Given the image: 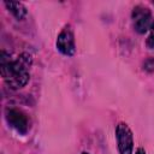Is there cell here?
Wrapping results in <instances>:
<instances>
[{
    "label": "cell",
    "instance_id": "1",
    "mask_svg": "<svg viewBox=\"0 0 154 154\" xmlns=\"http://www.w3.org/2000/svg\"><path fill=\"white\" fill-rule=\"evenodd\" d=\"M31 65V57L28 53H22L14 60L10 59V57L2 51L0 58L1 66V76L4 81L13 89L23 88L29 78V69Z\"/></svg>",
    "mask_w": 154,
    "mask_h": 154
},
{
    "label": "cell",
    "instance_id": "9",
    "mask_svg": "<svg viewBox=\"0 0 154 154\" xmlns=\"http://www.w3.org/2000/svg\"><path fill=\"white\" fill-rule=\"evenodd\" d=\"M82 154H89V153H85V152H83V153H82Z\"/></svg>",
    "mask_w": 154,
    "mask_h": 154
},
{
    "label": "cell",
    "instance_id": "4",
    "mask_svg": "<svg viewBox=\"0 0 154 154\" xmlns=\"http://www.w3.org/2000/svg\"><path fill=\"white\" fill-rule=\"evenodd\" d=\"M5 116H6V120L7 123L18 132L20 134H26L28 129H29V122L26 116L18 108H6L5 111Z\"/></svg>",
    "mask_w": 154,
    "mask_h": 154
},
{
    "label": "cell",
    "instance_id": "8",
    "mask_svg": "<svg viewBox=\"0 0 154 154\" xmlns=\"http://www.w3.org/2000/svg\"><path fill=\"white\" fill-rule=\"evenodd\" d=\"M135 154H146V152H144V149L143 148H138L137 150H136V153Z\"/></svg>",
    "mask_w": 154,
    "mask_h": 154
},
{
    "label": "cell",
    "instance_id": "6",
    "mask_svg": "<svg viewBox=\"0 0 154 154\" xmlns=\"http://www.w3.org/2000/svg\"><path fill=\"white\" fill-rule=\"evenodd\" d=\"M6 7L8 8V11L17 18V19H23L26 16V8L22 2H17V1H5Z\"/></svg>",
    "mask_w": 154,
    "mask_h": 154
},
{
    "label": "cell",
    "instance_id": "3",
    "mask_svg": "<svg viewBox=\"0 0 154 154\" xmlns=\"http://www.w3.org/2000/svg\"><path fill=\"white\" fill-rule=\"evenodd\" d=\"M132 23L134 28L138 34H144L152 23V14L148 7L138 5L132 11Z\"/></svg>",
    "mask_w": 154,
    "mask_h": 154
},
{
    "label": "cell",
    "instance_id": "2",
    "mask_svg": "<svg viewBox=\"0 0 154 154\" xmlns=\"http://www.w3.org/2000/svg\"><path fill=\"white\" fill-rule=\"evenodd\" d=\"M116 135L120 154H132L134 138L130 128L125 123H119L116 128Z\"/></svg>",
    "mask_w": 154,
    "mask_h": 154
},
{
    "label": "cell",
    "instance_id": "7",
    "mask_svg": "<svg viewBox=\"0 0 154 154\" xmlns=\"http://www.w3.org/2000/svg\"><path fill=\"white\" fill-rule=\"evenodd\" d=\"M147 45H148V47L154 48V22L152 23V26H150V35L147 40Z\"/></svg>",
    "mask_w": 154,
    "mask_h": 154
},
{
    "label": "cell",
    "instance_id": "5",
    "mask_svg": "<svg viewBox=\"0 0 154 154\" xmlns=\"http://www.w3.org/2000/svg\"><path fill=\"white\" fill-rule=\"evenodd\" d=\"M57 48L65 55L75 54L76 52L75 36H73V31L70 25H66L59 34L58 40H57Z\"/></svg>",
    "mask_w": 154,
    "mask_h": 154
}]
</instances>
